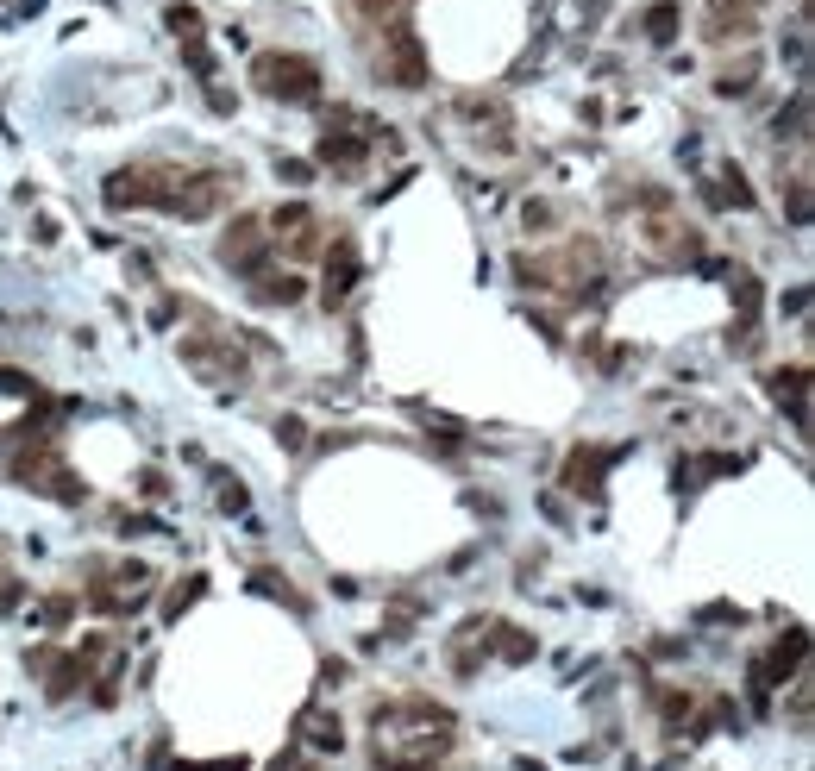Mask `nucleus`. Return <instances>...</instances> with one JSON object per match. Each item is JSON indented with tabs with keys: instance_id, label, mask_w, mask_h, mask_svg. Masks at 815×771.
Masks as SVG:
<instances>
[{
	"instance_id": "1",
	"label": "nucleus",
	"mask_w": 815,
	"mask_h": 771,
	"mask_svg": "<svg viewBox=\"0 0 815 771\" xmlns=\"http://www.w3.org/2000/svg\"><path fill=\"white\" fill-rule=\"evenodd\" d=\"M446 753H452V715L421 703V696L383 703L370 715V759H377V771H433Z\"/></svg>"
},
{
	"instance_id": "2",
	"label": "nucleus",
	"mask_w": 815,
	"mask_h": 771,
	"mask_svg": "<svg viewBox=\"0 0 815 771\" xmlns=\"http://www.w3.org/2000/svg\"><path fill=\"white\" fill-rule=\"evenodd\" d=\"M251 82H258L270 101L320 107V63L301 57V51H258L251 57Z\"/></svg>"
},
{
	"instance_id": "3",
	"label": "nucleus",
	"mask_w": 815,
	"mask_h": 771,
	"mask_svg": "<svg viewBox=\"0 0 815 771\" xmlns=\"http://www.w3.org/2000/svg\"><path fill=\"white\" fill-rule=\"evenodd\" d=\"M182 176H189V170H182V163H163V157L126 163V170L107 176V201H113V207H157V214H170Z\"/></svg>"
},
{
	"instance_id": "4",
	"label": "nucleus",
	"mask_w": 815,
	"mask_h": 771,
	"mask_svg": "<svg viewBox=\"0 0 815 771\" xmlns=\"http://www.w3.org/2000/svg\"><path fill=\"white\" fill-rule=\"evenodd\" d=\"M182 364H189L201 383H214V389H239L245 383V358L232 352V339L220 333V326H201V333L182 339Z\"/></svg>"
},
{
	"instance_id": "5",
	"label": "nucleus",
	"mask_w": 815,
	"mask_h": 771,
	"mask_svg": "<svg viewBox=\"0 0 815 771\" xmlns=\"http://www.w3.org/2000/svg\"><path fill=\"white\" fill-rule=\"evenodd\" d=\"M264 232H276V251L289 257V264H314V257L326 251V226L314 220V207L308 201H283L270 214V226Z\"/></svg>"
},
{
	"instance_id": "6",
	"label": "nucleus",
	"mask_w": 815,
	"mask_h": 771,
	"mask_svg": "<svg viewBox=\"0 0 815 771\" xmlns=\"http://www.w3.org/2000/svg\"><path fill=\"white\" fill-rule=\"evenodd\" d=\"M232 195H239V170H189L176 201H170V214L176 220H214Z\"/></svg>"
},
{
	"instance_id": "7",
	"label": "nucleus",
	"mask_w": 815,
	"mask_h": 771,
	"mask_svg": "<svg viewBox=\"0 0 815 771\" xmlns=\"http://www.w3.org/2000/svg\"><path fill=\"white\" fill-rule=\"evenodd\" d=\"M452 113L471 126V138H477L489 157H515V126H508V107H502L496 95H458Z\"/></svg>"
},
{
	"instance_id": "8",
	"label": "nucleus",
	"mask_w": 815,
	"mask_h": 771,
	"mask_svg": "<svg viewBox=\"0 0 815 771\" xmlns=\"http://www.w3.org/2000/svg\"><path fill=\"white\" fill-rule=\"evenodd\" d=\"M270 257H276V245H270V232H264L258 214H239V220L220 232V264H226L232 276H258Z\"/></svg>"
},
{
	"instance_id": "9",
	"label": "nucleus",
	"mask_w": 815,
	"mask_h": 771,
	"mask_svg": "<svg viewBox=\"0 0 815 771\" xmlns=\"http://www.w3.org/2000/svg\"><path fill=\"white\" fill-rule=\"evenodd\" d=\"M377 44H383V57H377L383 82H395V88H421L427 82V51H421V38H414V26H395Z\"/></svg>"
},
{
	"instance_id": "10",
	"label": "nucleus",
	"mask_w": 815,
	"mask_h": 771,
	"mask_svg": "<svg viewBox=\"0 0 815 771\" xmlns=\"http://www.w3.org/2000/svg\"><path fill=\"white\" fill-rule=\"evenodd\" d=\"M759 32V0H709L703 7V38L709 44H747Z\"/></svg>"
},
{
	"instance_id": "11",
	"label": "nucleus",
	"mask_w": 815,
	"mask_h": 771,
	"mask_svg": "<svg viewBox=\"0 0 815 771\" xmlns=\"http://www.w3.org/2000/svg\"><path fill=\"white\" fill-rule=\"evenodd\" d=\"M803 646H809V634H803V627H790V634H784V640H778V646H772V652H765V659L753 665V703H765V696H772V690L784 684V677L803 665Z\"/></svg>"
},
{
	"instance_id": "12",
	"label": "nucleus",
	"mask_w": 815,
	"mask_h": 771,
	"mask_svg": "<svg viewBox=\"0 0 815 771\" xmlns=\"http://www.w3.org/2000/svg\"><path fill=\"white\" fill-rule=\"evenodd\" d=\"M621 452L615 446H577L571 458H565V489H577V496H602V477H609V464H615Z\"/></svg>"
},
{
	"instance_id": "13",
	"label": "nucleus",
	"mask_w": 815,
	"mask_h": 771,
	"mask_svg": "<svg viewBox=\"0 0 815 771\" xmlns=\"http://www.w3.org/2000/svg\"><path fill=\"white\" fill-rule=\"evenodd\" d=\"M345 19L370 38H383L395 26H408V0H345Z\"/></svg>"
},
{
	"instance_id": "14",
	"label": "nucleus",
	"mask_w": 815,
	"mask_h": 771,
	"mask_svg": "<svg viewBox=\"0 0 815 771\" xmlns=\"http://www.w3.org/2000/svg\"><path fill=\"white\" fill-rule=\"evenodd\" d=\"M358 276H364L358 245H352V239H339V245H333V257H326V308H345V295L358 289Z\"/></svg>"
},
{
	"instance_id": "15",
	"label": "nucleus",
	"mask_w": 815,
	"mask_h": 771,
	"mask_svg": "<svg viewBox=\"0 0 815 771\" xmlns=\"http://www.w3.org/2000/svg\"><path fill=\"white\" fill-rule=\"evenodd\" d=\"M709 207H734V214H747V207H759L753 201V182H747V170H740V163H721L715 170V182H709Z\"/></svg>"
},
{
	"instance_id": "16",
	"label": "nucleus",
	"mask_w": 815,
	"mask_h": 771,
	"mask_svg": "<svg viewBox=\"0 0 815 771\" xmlns=\"http://www.w3.org/2000/svg\"><path fill=\"white\" fill-rule=\"evenodd\" d=\"M245 283H251V295H258L264 308H289V301H301V289H308L295 270H276V264H264L258 276H245Z\"/></svg>"
},
{
	"instance_id": "17",
	"label": "nucleus",
	"mask_w": 815,
	"mask_h": 771,
	"mask_svg": "<svg viewBox=\"0 0 815 771\" xmlns=\"http://www.w3.org/2000/svg\"><path fill=\"white\" fill-rule=\"evenodd\" d=\"M295 734L308 740L320 759H326V753H339V746H345V728H339V715H333V709H320V703H314V709H301Z\"/></svg>"
},
{
	"instance_id": "18",
	"label": "nucleus",
	"mask_w": 815,
	"mask_h": 771,
	"mask_svg": "<svg viewBox=\"0 0 815 771\" xmlns=\"http://www.w3.org/2000/svg\"><path fill=\"white\" fill-rule=\"evenodd\" d=\"M483 640H489V646H496V652H502V659H508V665H527V659H533V652H540V646H533V634H521V627H515V621H489V627H483Z\"/></svg>"
},
{
	"instance_id": "19",
	"label": "nucleus",
	"mask_w": 815,
	"mask_h": 771,
	"mask_svg": "<svg viewBox=\"0 0 815 771\" xmlns=\"http://www.w3.org/2000/svg\"><path fill=\"white\" fill-rule=\"evenodd\" d=\"M759 51H740L728 69H721V76H715V95H753V82H759Z\"/></svg>"
},
{
	"instance_id": "20",
	"label": "nucleus",
	"mask_w": 815,
	"mask_h": 771,
	"mask_svg": "<svg viewBox=\"0 0 815 771\" xmlns=\"http://www.w3.org/2000/svg\"><path fill=\"white\" fill-rule=\"evenodd\" d=\"M772 395H778V408H790V420H803V395H809V364H790L772 377Z\"/></svg>"
},
{
	"instance_id": "21",
	"label": "nucleus",
	"mask_w": 815,
	"mask_h": 771,
	"mask_svg": "<svg viewBox=\"0 0 815 771\" xmlns=\"http://www.w3.org/2000/svg\"><path fill=\"white\" fill-rule=\"evenodd\" d=\"M678 19H684V7H678V0H652V7H646V19H640V32H646L652 44H671V38H678Z\"/></svg>"
},
{
	"instance_id": "22",
	"label": "nucleus",
	"mask_w": 815,
	"mask_h": 771,
	"mask_svg": "<svg viewBox=\"0 0 815 771\" xmlns=\"http://www.w3.org/2000/svg\"><path fill=\"white\" fill-rule=\"evenodd\" d=\"M652 696H659V721H665V728H684V721L696 715V696H690V690H671V684H659Z\"/></svg>"
},
{
	"instance_id": "23",
	"label": "nucleus",
	"mask_w": 815,
	"mask_h": 771,
	"mask_svg": "<svg viewBox=\"0 0 815 771\" xmlns=\"http://www.w3.org/2000/svg\"><path fill=\"white\" fill-rule=\"evenodd\" d=\"M214 496H220V502H214L220 514H245V508H251V489H245L239 477H226V471H214Z\"/></svg>"
},
{
	"instance_id": "24",
	"label": "nucleus",
	"mask_w": 815,
	"mask_h": 771,
	"mask_svg": "<svg viewBox=\"0 0 815 771\" xmlns=\"http://www.w3.org/2000/svg\"><path fill=\"white\" fill-rule=\"evenodd\" d=\"M258 590H270L276 602H283V609H295V615H308V602H301V590L289 577H276V571H258Z\"/></svg>"
},
{
	"instance_id": "25",
	"label": "nucleus",
	"mask_w": 815,
	"mask_h": 771,
	"mask_svg": "<svg viewBox=\"0 0 815 771\" xmlns=\"http://www.w3.org/2000/svg\"><path fill=\"white\" fill-rule=\"evenodd\" d=\"M201 590H207V577H189V583H176V590H170V602H163V615L176 621L182 609H195V596H201Z\"/></svg>"
},
{
	"instance_id": "26",
	"label": "nucleus",
	"mask_w": 815,
	"mask_h": 771,
	"mask_svg": "<svg viewBox=\"0 0 815 771\" xmlns=\"http://www.w3.org/2000/svg\"><path fill=\"white\" fill-rule=\"evenodd\" d=\"M414 615H421V602H414V596H402V602H395V609H389L383 634H408V627H414Z\"/></svg>"
},
{
	"instance_id": "27",
	"label": "nucleus",
	"mask_w": 815,
	"mask_h": 771,
	"mask_svg": "<svg viewBox=\"0 0 815 771\" xmlns=\"http://www.w3.org/2000/svg\"><path fill=\"white\" fill-rule=\"evenodd\" d=\"M170 32H182V38H201V13L189 7V0H176V7H170Z\"/></svg>"
},
{
	"instance_id": "28",
	"label": "nucleus",
	"mask_w": 815,
	"mask_h": 771,
	"mask_svg": "<svg viewBox=\"0 0 815 771\" xmlns=\"http://www.w3.org/2000/svg\"><path fill=\"white\" fill-rule=\"evenodd\" d=\"M276 176H283V182H308V176H314V163H301V157H276Z\"/></svg>"
},
{
	"instance_id": "29",
	"label": "nucleus",
	"mask_w": 815,
	"mask_h": 771,
	"mask_svg": "<svg viewBox=\"0 0 815 771\" xmlns=\"http://www.w3.org/2000/svg\"><path fill=\"white\" fill-rule=\"evenodd\" d=\"M521 220H527V232H546V226H552L558 214H552L546 201H527V214H521Z\"/></svg>"
},
{
	"instance_id": "30",
	"label": "nucleus",
	"mask_w": 815,
	"mask_h": 771,
	"mask_svg": "<svg viewBox=\"0 0 815 771\" xmlns=\"http://www.w3.org/2000/svg\"><path fill=\"white\" fill-rule=\"evenodd\" d=\"M69 609H76L69 596H51V602H44V621H69Z\"/></svg>"
},
{
	"instance_id": "31",
	"label": "nucleus",
	"mask_w": 815,
	"mask_h": 771,
	"mask_svg": "<svg viewBox=\"0 0 815 771\" xmlns=\"http://www.w3.org/2000/svg\"><path fill=\"white\" fill-rule=\"evenodd\" d=\"M170 771H245V759H220V765H170Z\"/></svg>"
}]
</instances>
